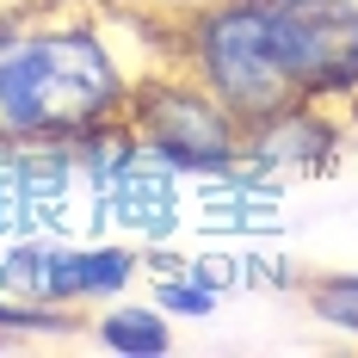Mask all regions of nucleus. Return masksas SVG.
I'll return each mask as SVG.
<instances>
[{"label":"nucleus","mask_w":358,"mask_h":358,"mask_svg":"<svg viewBox=\"0 0 358 358\" xmlns=\"http://www.w3.org/2000/svg\"><path fill=\"white\" fill-rule=\"evenodd\" d=\"M143 74L111 37V0L106 13L0 0V143H80L124 117Z\"/></svg>","instance_id":"f257e3e1"},{"label":"nucleus","mask_w":358,"mask_h":358,"mask_svg":"<svg viewBox=\"0 0 358 358\" xmlns=\"http://www.w3.org/2000/svg\"><path fill=\"white\" fill-rule=\"evenodd\" d=\"M161 62L210 87L241 124H259L296 99L272 56L259 0H198L185 13H161Z\"/></svg>","instance_id":"f03ea898"},{"label":"nucleus","mask_w":358,"mask_h":358,"mask_svg":"<svg viewBox=\"0 0 358 358\" xmlns=\"http://www.w3.org/2000/svg\"><path fill=\"white\" fill-rule=\"evenodd\" d=\"M124 124L136 130L143 155L167 173H204V179L241 173L248 124L185 69H167V62L148 69L130 93V106H124Z\"/></svg>","instance_id":"7ed1b4c3"},{"label":"nucleus","mask_w":358,"mask_h":358,"mask_svg":"<svg viewBox=\"0 0 358 358\" xmlns=\"http://www.w3.org/2000/svg\"><path fill=\"white\" fill-rule=\"evenodd\" d=\"M259 19L296 99L358 111V0H259Z\"/></svg>","instance_id":"20e7f679"},{"label":"nucleus","mask_w":358,"mask_h":358,"mask_svg":"<svg viewBox=\"0 0 358 358\" xmlns=\"http://www.w3.org/2000/svg\"><path fill=\"white\" fill-rule=\"evenodd\" d=\"M143 253L124 241H43V235H19L0 248V290L13 296H37L56 309H99L111 296L136 285Z\"/></svg>","instance_id":"39448f33"},{"label":"nucleus","mask_w":358,"mask_h":358,"mask_svg":"<svg viewBox=\"0 0 358 358\" xmlns=\"http://www.w3.org/2000/svg\"><path fill=\"white\" fill-rule=\"evenodd\" d=\"M346 111L322 106V99H290L272 117L248 124V148H241V173L259 179H327L346 167Z\"/></svg>","instance_id":"423d86ee"},{"label":"nucleus","mask_w":358,"mask_h":358,"mask_svg":"<svg viewBox=\"0 0 358 358\" xmlns=\"http://www.w3.org/2000/svg\"><path fill=\"white\" fill-rule=\"evenodd\" d=\"M173 179L179 173H167V167H155V161H130L124 173L111 179L106 192H99V210H111L130 235H148V241H161L167 229L179 222V204H173Z\"/></svg>","instance_id":"0eeeda50"},{"label":"nucleus","mask_w":358,"mask_h":358,"mask_svg":"<svg viewBox=\"0 0 358 358\" xmlns=\"http://www.w3.org/2000/svg\"><path fill=\"white\" fill-rule=\"evenodd\" d=\"M93 340L117 358H155V352H173V327H167V309L155 303H124L111 296L93 322Z\"/></svg>","instance_id":"6e6552de"},{"label":"nucleus","mask_w":358,"mask_h":358,"mask_svg":"<svg viewBox=\"0 0 358 358\" xmlns=\"http://www.w3.org/2000/svg\"><path fill=\"white\" fill-rule=\"evenodd\" d=\"M296 290H303L315 322L358 340V272H315V278H296Z\"/></svg>","instance_id":"1a4fd4ad"},{"label":"nucleus","mask_w":358,"mask_h":358,"mask_svg":"<svg viewBox=\"0 0 358 358\" xmlns=\"http://www.w3.org/2000/svg\"><path fill=\"white\" fill-rule=\"evenodd\" d=\"M216 303H222V290L204 285V278H192V272H155V309H167V315H192V322H204L216 315Z\"/></svg>","instance_id":"9d476101"},{"label":"nucleus","mask_w":358,"mask_h":358,"mask_svg":"<svg viewBox=\"0 0 358 358\" xmlns=\"http://www.w3.org/2000/svg\"><path fill=\"white\" fill-rule=\"evenodd\" d=\"M124 6H143V13H185V6H198V0H124Z\"/></svg>","instance_id":"9b49d317"},{"label":"nucleus","mask_w":358,"mask_h":358,"mask_svg":"<svg viewBox=\"0 0 358 358\" xmlns=\"http://www.w3.org/2000/svg\"><path fill=\"white\" fill-rule=\"evenodd\" d=\"M56 6H87V0H56Z\"/></svg>","instance_id":"f8f14e48"}]
</instances>
